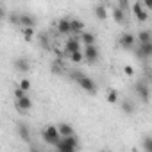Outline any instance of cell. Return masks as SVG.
<instances>
[{"instance_id": "obj_1", "label": "cell", "mask_w": 152, "mask_h": 152, "mask_svg": "<svg viewBox=\"0 0 152 152\" xmlns=\"http://www.w3.org/2000/svg\"><path fill=\"white\" fill-rule=\"evenodd\" d=\"M56 148L57 150H63V152H75L79 150V141H77V136H61V140L56 143Z\"/></svg>"}, {"instance_id": "obj_2", "label": "cell", "mask_w": 152, "mask_h": 152, "mask_svg": "<svg viewBox=\"0 0 152 152\" xmlns=\"http://www.w3.org/2000/svg\"><path fill=\"white\" fill-rule=\"evenodd\" d=\"M41 136H43V141L48 143V145H52V147H56V143L61 140V132H59V127L57 125H47L43 129Z\"/></svg>"}, {"instance_id": "obj_3", "label": "cell", "mask_w": 152, "mask_h": 152, "mask_svg": "<svg viewBox=\"0 0 152 152\" xmlns=\"http://www.w3.org/2000/svg\"><path fill=\"white\" fill-rule=\"evenodd\" d=\"M81 36L79 34H72L66 41H64V52H66V57L73 52H79L81 50Z\"/></svg>"}, {"instance_id": "obj_4", "label": "cell", "mask_w": 152, "mask_h": 152, "mask_svg": "<svg viewBox=\"0 0 152 152\" xmlns=\"http://www.w3.org/2000/svg\"><path fill=\"white\" fill-rule=\"evenodd\" d=\"M84 61L86 63H90V64H93V63H97L99 61V57H100V50H99V47L93 43V45H84Z\"/></svg>"}, {"instance_id": "obj_5", "label": "cell", "mask_w": 152, "mask_h": 152, "mask_svg": "<svg viewBox=\"0 0 152 152\" xmlns=\"http://www.w3.org/2000/svg\"><path fill=\"white\" fill-rule=\"evenodd\" d=\"M56 31L61 36H72V18H61L56 22Z\"/></svg>"}, {"instance_id": "obj_6", "label": "cell", "mask_w": 152, "mask_h": 152, "mask_svg": "<svg viewBox=\"0 0 152 152\" xmlns=\"http://www.w3.org/2000/svg\"><path fill=\"white\" fill-rule=\"evenodd\" d=\"M136 36L131 34V32H124L120 38H118V45L124 48V50H132L134 48V43H136Z\"/></svg>"}, {"instance_id": "obj_7", "label": "cell", "mask_w": 152, "mask_h": 152, "mask_svg": "<svg viewBox=\"0 0 152 152\" xmlns=\"http://www.w3.org/2000/svg\"><path fill=\"white\" fill-rule=\"evenodd\" d=\"M134 91H136V95L140 97V100H141V102H148V100H150V90H148V84H147L145 81L136 83Z\"/></svg>"}, {"instance_id": "obj_8", "label": "cell", "mask_w": 152, "mask_h": 152, "mask_svg": "<svg viewBox=\"0 0 152 152\" xmlns=\"http://www.w3.org/2000/svg\"><path fill=\"white\" fill-rule=\"evenodd\" d=\"M136 52V57L138 59H150L152 57V41H148V43H140V47L134 50Z\"/></svg>"}, {"instance_id": "obj_9", "label": "cell", "mask_w": 152, "mask_h": 152, "mask_svg": "<svg viewBox=\"0 0 152 152\" xmlns=\"http://www.w3.org/2000/svg\"><path fill=\"white\" fill-rule=\"evenodd\" d=\"M77 84H79L81 90H84L86 93H97V84H95V81H93L91 77H88V75H83Z\"/></svg>"}, {"instance_id": "obj_10", "label": "cell", "mask_w": 152, "mask_h": 152, "mask_svg": "<svg viewBox=\"0 0 152 152\" xmlns=\"http://www.w3.org/2000/svg\"><path fill=\"white\" fill-rule=\"evenodd\" d=\"M132 15H134V18H136L140 23H143V22L148 20V15H147V11H145V6H143L141 2H134V4H132Z\"/></svg>"}, {"instance_id": "obj_11", "label": "cell", "mask_w": 152, "mask_h": 152, "mask_svg": "<svg viewBox=\"0 0 152 152\" xmlns=\"http://www.w3.org/2000/svg\"><path fill=\"white\" fill-rule=\"evenodd\" d=\"M15 107L18 109V113H29V111L32 109V100H31V97L27 95V97H23V99L15 100Z\"/></svg>"}, {"instance_id": "obj_12", "label": "cell", "mask_w": 152, "mask_h": 152, "mask_svg": "<svg viewBox=\"0 0 152 152\" xmlns=\"http://www.w3.org/2000/svg\"><path fill=\"white\" fill-rule=\"evenodd\" d=\"M13 66L16 72H29L31 70V61L27 57H16L13 61Z\"/></svg>"}, {"instance_id": "obj_13", "label": "cell", "mask_w": 152, "mask_h": 152, "mask_svg": "<svg viewBox=\"0 0 152 152\" xmlns=\"http://www.w3.org/2000/svg\"><path fill=\"white\" fill-rule=\"evenodd\" d=\"M16 132H18V136L23 141H31V129H29V125L25 122H18L16 124Z\"/></svg>"}, {"instance_id": "obj_14", "label": "cell", "mask_w": 152, "mask_h": 152, "mask_svg": "<svg viewBox=\"0 0 152 152\" xmlns=\"http://www.w3.org/2000/svg\"><path fill=\"white\" fill-rule=\"evenodd\" d=\"M36 25V16L31 13H22V22L20 27H34Z\"/></svg>"}, {"instance_id": "obj_15", "label": "cell", "mask_w": 152, "mask_h": 152, "mask_svg": "<svg viewBox=\"0 0 152 152\" xmlns=\"http://www.w3.org/2000/svg\"><path fill=\"white\" fill-rule=\"evenodd\" d=\"M84 32V22L79 18H72V34H83Z\"/></svg>"}, {"instance_id": "obj_16", "label": "cell", "mask_w": 152, "mask_h": 152, "mask_svg": "<svg viewBox=\"0 0 152 152\" xmlns=\"http://www.w3.org/2000/svg\"><path fill=\"white\" fill-rule=\"evenodd\" d=\"M113 20H115L116 23H124V22H125V11H124L118 4L113 7Z\"/></svg>"}, {"instance_id": "obj_17", "label": "cell", "mask_w": 152, "mask_h": 152, "mask_svg": "<svg viewBox=\"0 0 152 152\" xmlns=\"http://www.w3.org/2000/svg\"><path fill=\"white\" fill-rule=\"evenodd\" d=\"M57 127H59V132H61V136H73V134H75L73 127H72L70 124H66V122H61V124H57Z\"/></svg>"}, {"instance_id": "obj_18", "label": "cell", "mask_w": 152, "mask_h": 152, "mask_svg": "<svg viewBox=\"0 0 152 152\" xmlns=\"http://www.w3.org/2000/svg\"><path fill=\"white\" fill-rule=\"evenodd\" d=\"M136 39H138V43H148V41H152V31H140L138 34H136Z\"/></svg>"}, {"instance_id": "obj_19", "label": "cell", "mask_w": 152, "mask_h": 152, "mask_svg": "<svg viewBox=\"0 0 152 152\" xmlns=\"http://www.w3.org/2000/svg\"><path fill=\"white\" fill-rule=\"evenodd\" d=\"M93 13H95V18H97V20H102V22H104V20L107 18V9H106V6H102V4L95 6Z\"/></svg>"}, {"instance_id": "obj_20", "label": "cell", "mask_w": 152, "mask_h": 152, "mask_svg": "<svg viewBox=\"0 0 152 152\" xmlns=\"http://www.w3.org/2000/svg\"><path fill=\"white\" fill-rule=\"evenodd\" d=\"M95 34L93 32H90V31H84L83 34H81V41H83V45H93L95 43Z\"/></svg>"}, {"instance_id": "obj_21", "label": "cell", "mask_w": 152, "mask_h": 152, "mask_svg": "<svg viewBox=\"0 0 152 152\" xmlns=\"http://www.w3.org/2000/svg\"><path fill=\"white\" fill-rule=\"evenodd\" d=\"M68 59H70L73 64H79V63H83V61H84V52H83V50L73 52V54H70V56H68Z\"/></svg>"}, {"instance_id": "obj_22", "label": "cell", "mask_w": 152, "mask_h": 152, "mask_svg": "<svg viewBox=\"0 0 152 152\" xmlns=\"http://www.w3.org/2000/svg\"><path fill=\"white\" fill-rule=\"evenodd\" d=\"M34 27H22V36L25 41H32L34 39Z\"/></svg>"}, {"instance_id": "obj_23", "label": "cell", "mask_w": 152, "mask_h": 152, "mask_svg": "<svg viewBox=\"0 0 152 152\" xmlns=\"http://www.w3.org/2000/svg\"><path fill=\"white\" fill-rule=\"evenodd\" d=\"M38 41H39V47L41 48H45V50H50V38H48V34H39L38 36Z\"/></svg>"}, {"instance_id": "obj_24", "label": "cell", "mask_w": 152, "mask_h": 152, "mask_svg": "<svg viewBox=\"0 0 152 152\" xmlns=\"http://www.w3.org/2000/svg\"><path fill=\"white\" fill-rule=\"evenodd\" d=\"M106 99H107V102H109V104H118V102H120V95H118V91H116V90H107Z\"/></svg>"}, {"instance_id": "obj_25", "label": "cell", "mask_w": 152, "mask_h": 152, "mask_svg": "<svg viewBox=\"0 0 152 152\" xmlns=\"http://www.w3.org/2000/svg\"><path fill=\"white\" fill-rule=\"evenodd\" d=\"M122 111H124L125 115H132V113H134V104H132V100L125 99V100L122 102Z\"/></svg>"}, {"instance_id": "obj_26", "label": "cell", "mask_w": 152, "mask_h": 152, "mask_svg": "<svg viewBox=\"0 0 152 152\" xmlns=\"http://www.w3.org/2000/svg\"><path fill=\"white\" fill-rule=\"evenodd\" d=\"M20 22H22V13H18V11H11V15H9V23L20 27Z\"/></svg>"}, {"instance_id": "obj_27", "label": "cell", "mask_w": 152, "mask_h": 152, "mask_svg": "<svg viewBox=\"0 0 152 152\" xmlns=\"http://www.w3.org/2000/svg\"><path fill=\"white\" fill-rule=\"evenodd\" d=\"M52 72H54V73H63V63H61V57H57L56 61H52Z\"/></svg>"}, {"instance_id": "obj_28", "label": "cell", "mask_w": 152, "mask_h": 152, "mask_svg": "<svg viewBox=\"0 0 152 152\" xmlns=\"http://www.w3.org/2000/svg\"><path fill=\"white\" fill-rule=\"evenodd\" d=\"M13 95H15V100H18V99L27 97V95H29V91H25V90H22L20 86H16V88H15V91H13Z\"/></svg>"}, {"instance_id": "obj_29", "label": "cell", "mask_w": 152, "mask_h": 152, "mask_svg": "<svg viewBox=\"0 0 152 152\" xmlns=\"http://www.w3.org/2000/svg\"><path fill=\"white\" fill-rule=\"evenodd\" d=\"M83 75H84V73H83L81 70H72V72H70V79H72L73 83H79V79L83 77Z\"/></svg>"}, {"instance_id": "obj_30", "label": "cell", "mask_w": 152, "mask_h": 152, "mask_svg": "<svg viewBox=\"0 0 152 152\" xmlns=\"http://www.w3.org/2000/svg\"><path fill=\"white\" fill-rule=\"evenodd\" d=\"M18 86H20L22 90H25V91H31V86H32V84H31V81H29V79H22Z\"/></svg>"}, {"instance_id": "obj_31", "label": "cell", "mask_w": 152, "mask_h": 152, "mask_svg": "<svg viewBox=\"0 0 152 152\" xmlns=\"http://www.w3.org/2000/svg\"><path fill=\"white\" fill-rule=\"evenodd\" d=\"M141 147H143V150H147V152H152V138H145Z\"/></svg>"}, {"instance_id": "obj_32", "label": "cell", "mask_w": 152, "mask_h": 152, "mask_svg": "<svg viewBox=\"0 0 152 152\" xmlns=\"http://www.w3.org/2000/svg\"><path fill=\"white\" fill-rule=\"evenodd\" d=\"M124 73L127 75V77H132V75H134V68L129 66V64H125V66H124Z\"/></svg>"}, {"instance_id": "obj_33", "label": "cell", "mask_w": 152, "mask_h": 152, "mask_svg": "<svg viewBox=\"0 0 152 152\" xmlns=\"http://www.w3.org/2000/svg\"><path fill=\"white\" fill-rule=\"evenodd\" d=\"M118 6H120L124 11H127V9H129V0H118Z\"/></svg>"}, {"instance_id": "obj_34", "label": "cell", "mask_w": 152, "mask_h": 152, "mask_svg": "<svg viewBox=\"0 0 152 152\" xmlns=\"http://www.w3.org/2000/svg\"><path fill=\"white\" fill-rule=\"evenodd\" d=\"M141 4L145 6V9H148V11H152V0H141Z\"/></svg>"}, {"instance_id": "obj_35", "label": "cell", "mask_w": 152, "mask_h": 152, "mask_svg": "<svg viewBox=\"0 0 152 152\" xmlns=\"http://www.w3.org/2000/svg\"><path fill=\"white\" fill-rule=\"evenodd\" d=\"M150 79H152V77H150Z\"/></svg>"}]
</instances>
